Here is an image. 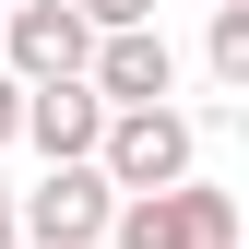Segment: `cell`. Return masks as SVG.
<instances>
[{
  "instance_id": "1",
  "label": "cell",
  "mask_w": 249,
  "mask_h": 249,
  "mask_svg": "<svg viewBox=\"0 0 249 249\" xmlns=\"http://www.w3.org/2000/svg\"><path fill=\"white\" fill-rule=\"evenodd\" d=\"M107 249H237V190L166 178V190H119Z\"/></svg>"
},
{
  "instance_id": "2",
  "label": "cell",
  "mask_w": 249,
  "mask_h": 249,
  "mask_svg": "<svg viewBox=\"0 0 249 249\" xmlns=\"http://www.w3.org/2000/svg\"><path fill=\"white\" fill-rule=\"evenodd\" d=\"M107 213H119L107 166H95V154H59L36 190H12V237L24 249H107Z\"/></svg>"
},
{
  "instance_id": "3",
  "label": "cell",
  "mask_w": 249,
  "mask_h": 249,
  "mask_svg": "<svg viewBox=\"0 0 249 249\" xmlns=\"http://www.w3.org/2000/svg\"><path fill=\"white\" fill-rule=\"evenodd\" d=\"M190 154H202V131L166 95H154V107H107V131H95L107 190H166V178H190Z\"/></svg>"
},
{
  "instance_id": "4",
  "label": "cell",
  "mask_w": 249,
  "mask_h": 249,
  "mask_svg": "<svg viewBox=\"0 0 249 249\" xmlns=\"http://www.w3.org/2000/svg\"><path fill=\"white\" fill-rule=\"evenodd\" d=\"M83 48H95V24H83L71 0H0V71H12V83L83 71Z\"/></svg>"
},
{
  "instance_id": "5",
  "label": "cell",
  "mask_w": 249,
  "mask_h": 249,
  "mask_svg": "<svg viewBox=\"0 0 249 249\" xmlns=\"http://www.w3.org/2000/svg\"><path fill=\"white\" fill-rule=\"evenodd\" d=\"M83 83H95L107 107H154V95H178V48L154 36V24H107V36L83 48Z\"/></svg>"
},
{
  "instance_id": "6",
  "label": "cell",
  "mask_w": 249,
  "mask_h": 249,
  "mask_svg": "<svg viewBox=\"0 0 249 249\" xmlns=\"http://www.w3.org/2000/svg\"><path fill=\"white\" fill-rule=\"evenodd\" d=\"M95 131H107V95H95L83 71H59V83H24V131H12V142H36L48 166H59V154H95Z\"/></svg>"
},
{
  "instance_id": "7",
  "label": "cell",
  "mask_w": 249,
  "mask_h": 249,
  "mask_svg": "<svg viewBox=\"0 0 249 249\" xmlns=\"http://www.w3.org/2000/svg\"><path fill=\"white\" fill-rule=\"evenodd\" d=\"M213 36H202V71L226 83V95H249V0H202Z\"/></svg>"
},
{
  "instance_id": "8",
  "label": "cell",
  "mask_w": 249,
  "mask_h": 249,
  "mask_svg": "<svg viewBox=\"0 0 249 249\" xmlns=\"http://www.w3.org/2000/svg\"><path fill=\"white\" fill-rule=\"evenodd\" d=\"M71 12H83V24L107 36V24H154V0H71Z\"/></svg>"
},
{
  "instance_id": "9",
  "label": "cell",
  "mask_w": 249,
  "mask_h": 249,
  "mask_svg": "<svg viewBox=\"0 0 249 249\" xmlns=\"http://www.w3.org/2000/svg\"><path fill=\"white\" fill-rule=\"evenodd\" d=\"M12 131H24V83L0 71V142H12Z\"/></svg>"
},
{
  "instance_id": "10",
  "label": "cell",
  "mask_w": 249,
  "mask_h": 249,
  "mask_svg": "<svg viewBox=\"0 0 249 249\" xmlns=\"http://www.w3.org/2000/svg\"><path fill=\"white\" fill-rule=\"evenodd\" d=\"M0 249H24V237H12V178H0Z\"/></svg>"
}]
</instances>
